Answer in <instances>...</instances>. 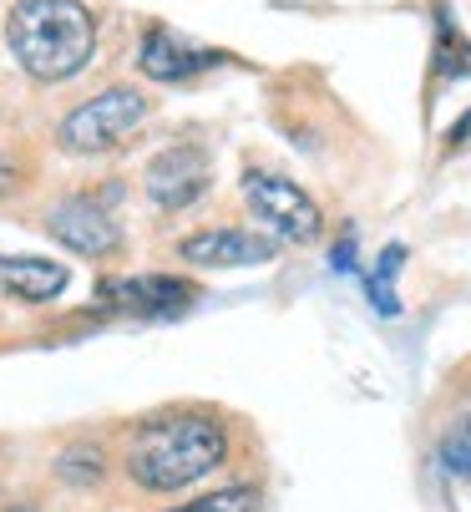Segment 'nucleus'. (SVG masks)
Masks as SVG:
<instances>
[{
  "label": "nucleus",
  "mask_w": 471,
  "mask_h": 512,
  "mask_svg": "<svg viewBox=\"0 0 471 512\" xmlns=\"http://www.w3.org/2000/svg\"><path fill=\"white\" fill-rule=\"evenodd\" d=\"M279 239L249 224H208L173 244V259L188 269H259L279 259Z\"/></svg>",
  "instance_id": "8"
},
{
  "label": "nucleus",
  "mask_w": 471,
  "mask_h": 512,
  "mask_svg": "<svg viewBox=\"0 0 471 512\" xmlns=\"http://www.w3.org/2000/svg\"><path fill=\"white\" fill-rule=\"evenodd\" d=\"M198 295H203L198 279H188V274H157V269L97 279V305L102 310H117V315H137V320L183 315Z\"/></svg>",
  "instance_id": "7"
},
{
  "label": "nucleus",
  "mask_w": 471,
  "mask_h": 512,
  "mask_svg": "<svg viewBox=\"0 0 471 512\" xmlns=\"http://www.w3.org/2000/svg\"><path fill=\"white\" fill-rule=\"evenodd\" d=\"M401 264H406V249H401V244H390V249L380 254V269L370 274V295H375V305H380L385 315H396V289H390V279H396Z\"/></svg>",
  "instance_id": "15"
},
{
  "label": "nucleus",
  "mask_w": 471,
  "mask_h": 512,
  "mask_svg": "<svg viewBox=\"0 0 471 512\" xmlns=\"http://www.w3.org/2000/svg\"><path fill=\"white\" fill-rule=\"evenodd\" d=\"M6 51L31 87H66L102 51V11L92 0H11Z\"/></svg>",
  "instance_id": "2"
},
{
  "label": "nucleus",
  "mask_w": 471,
  "mask_h": 512,
  "mask_svg": "<svg viewBox=\"0 0 471 512\" xmlns=\"http://www.w3.org/2000/svg\"><path fill=\"white\" fill-rule=\"evenodd\" d=\"M456 401H461V406H456V416H451V421H471V365L456 376Z\"/></svg>",
  "instance_id": "16"
},
{
  "label": "nucleus",
  "mask_w": 471,
  "mask_h": 512,
  "mask_svg": "<svg viewBox=\"0 0 471 512\" xmlns=\"http://www.w3.org/2000/svg\"><path fill=\"white\" fill-rule=\"evenodd\" d=\"M228 56L213 51V46H198L193 36L173 31L168 21H147L142 26V41H137V71L157 87H178V82H193L203 71L223 66Z\"/></svg>",
  "instance_id": "9"
},
{
  "label": "nucleus",
  "mask_w": 471,
  "mask_h": 512,
  "mask_svg": "<svg viewBox=\"0 0 471 512\" xmlns=\"http://www.w3.org/2000/svg\"><path fill=\"white\" fill-rule=\"evenodd\" d=\"M436 77H441V82L471 77V41L451 26L446 11H441V21H436Z\"/></svg>",
  "instance_id": "13"
},
{
  "label": "nucleus",
  "mask_w": 471,
  "mask_h": 512,
  "mask_svg": "<svg viewBox=\"0 0 471 512\" xmlns=\"http://www.w3.org/2000/svg\"><path fill=\"white\" fill-rule=\"evenodd\" d=\"M213 188V158L198 142H168L142 163V193L157 213H188Z\"/></svg>",
  "instance_id": "6"
},
{
  "label": "nucleus",
  "mask_w": 471,
  "mask_h": 512,
  "mask_svg": "<svg viewBox=\"0 0 471 512\" xmlns=\"http://www.w3.org/2000/svg\"><path fill=\"white\" fill-rule=\"evenodd\" d=\"M259 487L249 482H228L218 492H203L198 502H183V507H168V512H259Z\"/></svg>",
  "instance_id": "14"
},
{
  "label": "nucleus",
  "mask_w": 471,
  "mask_h": 512,
  "mask_svg": "<svg viewBox=\"0 0 471 512\" xmlns=\"http://www.w3.org/2000/svg\"><path fill=\"white\" fill-rule=\"evenodd\" d=\"M122 183L102 188H61L31 208L26 224L41 229L56 249L87 264H117L127 259V224H122Z\"/></svg>",
  "instance_id": "4"
},
{
  "label": "nucleus",
  "mask_w": 471,
  "mask_h": 512,
  "mask_svg": "<svg viewBox=\"0 0 471 512\" xmlns=\"http://www.w3.org/2000/svg\"><path fill=\"white\" fill-rule=\"evenodd\" d=\"M239 198L244 208L264 224V234H274L279 244H320L325 239V208L309 198L304 183H294L289 173H274V168H259L249 163L244 178H239Z\"/></svg>",
  "instance_id": "5"
},
{
  "label": "nucleus",
  "mask_w": 471,
  "mask_h": 512,
  "mask_svg": "<svg viewBox=\"0 0 471 512\" xmlns=\"http://www.w3.org/2000/svg\"><path fill=\"white\" fill-rule=\"evenodd\" d=\"M239 416L213 401H168L157 411L132 416L117 436V472L137 497H173L233 462Z\"/></svg>",
  "instance_id": "1"
},
{
  "label": "nucleus",
  "mask_w": 471,
  "mask_h": 512,
  "mask_svg": "<svg viewBox=\"0 0 471 512\" xmlns=\"http://www.w3.org/2000/svg\"><path fill=\"white\" fill-rule=\"evenodd\" d=\"M51 472H56V482H61L66 492L87 497V492H97V487L117 472V447L107 442L102 431L66 436V442L56 447V457H51Z\"/></svg>",
  "instance_id": "11"
},
{
  "label": "nucleus",
  "mask_w": 471,
  "mask_h": 512,
  "mask_svg": "<svg viewBox=\"0 0 471 512\" xmlns=\"http://www.w3.org/2000/svg\"><path fill=\"white\" fill-rule=\"evenodd\" d=\"M157 117V97L137 82H107L76 107H66L51 127V148L76 163H102L127 153L142 137V127Z\"/></svg>",
  "instance_id": "3"
},
{
  "label": "nucleus",
  "mask_w": 471,
  "mask_h": 512,
  "mask_svg": "<svg viewBox=\"0 0 471 512\" xmlns=\"http://www.w3.org/2000/svg\"><path fill=\"white\" fill-rule=\"evenodd\" d=\"M71 289V264L41 259V254H0V300L6 305H56Z\"/></svg>",
  "instance_id": "10"
},
{
  "label": "nucleus",
  "mask_w": 471,
  "mask_h": 512,
  "mask_svg": "<svg viewBox=\"0 0 471 512\" xmlns=\"http://www.w3.org/2000/svg\"><path fill=\"white\" fill-rule=\"evenodd\" d=\"M41 153L21 137H0V208H21L41 193Z\"/></svg>",
  "instance_id": "12"
}]
</instances>
